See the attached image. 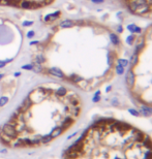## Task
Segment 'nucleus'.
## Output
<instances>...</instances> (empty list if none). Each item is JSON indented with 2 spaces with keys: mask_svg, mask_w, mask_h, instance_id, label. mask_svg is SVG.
I'll return each instance as SVG.
<instances>
[{
  "mask_svg": "<svg viewBox=\"0 0 152 159\" xmlns=\"http://www.w3.org/2000/svg\"><path fill=\"white\" fill-rule=\"evenodd\" d=\"M52 94V90L51 89H47L44 87H39L35 89L34 91H32L29 95V98L33 103H39L41 102L45 98H47L48 96H50Z\"/></svg>",
  "mask_w": 152,
  "mask_h": 159,
  "instance_id": "obj_1",
  "label": "nucleus"
},
{
  "mask_svg": "<svg viewBox=\"0 0 152 159\" xmlns=\"http://www.w3.org/2000/svg\"><path fill=\"white\" fill-rule=\"evenodd\" d=\"M0 132H2L4 134H6L7 136L11 137L12 140H15L18 137V132H17V130H16V127H13L11 125H9L8 123H5L4 125L2 126V129L0 130Z\"/></svg>",
  "mask_w": 152,
  "mask_h": 159,
  "instance_id": "obj_2",
  "label": "nucleus"
},
{
  "mask_svg": "<svg viewBox=\"0 0 152 159\" xmlns=\"http://www.w3.org/2000/svg\"><path fill=\"white\" fill-rule=\"evenodd\" d=\"M43 6V3L32 1V0H23L20 2V7L23 9H33V8H38Z\"/></svg>",
  "mask_w": 152,
  "mask_h": 159,
  "instance_id": "obj_3",
  "label": "nucleus"
},
{
  "mask_svg": "<svg viewBox=\"0 0 152 159\" xmlns=\"http://www.w3.org/2000/svg\"><path fill=\"white\" fill-rule=\"evenodd\" d=\"M48 72H49L50 74L54 75V77H56V78H60V79H64L65 78V75L64 73L62 72L61 69H59L58 67H51L48 69Z\"/></svg>",
  "mask_w": 152,
  "mask_h": 159,
  "instance_id": "obj_4",
  "label": "nucleus"
},
{
  "mask_svg": "<svg viewBox=\"0 0 152 159\" xmlns=\"http://www.w3.org/2000/svg\"><path fill=\"white\" fill-rule=\"evenodd\" d=\"M150 10V6L147 3H144L141 5H138V7L135 11V13H138V15H143V13H146Z\"/></svg>",
  "mask_w": 152,
  "mask_h": 159,
  "instance_id": "obj_5",
  "label": "nucleus"
},
{
  "mask_svg": "<svg viewBox=\"0 0 152 159\" xmlns=\"http://www.w3.org/2000/svg\"><path fill=\"white\" fill-rule=\"evenodd\" d=\"M126 84L129 88H133L134 84H135V77H134V73L132 71H128L126 74Z\"/></svg>",
  "mask_w": 152,
  "mask_h": 159,
  "instance_id": "obj_6",
  "label": "nucleus"
},
{
  "mask_svg": "<svg viewBox=\"0 0 152 159\" xmlns=\"http://www.w3.org/2000/svg\"><path fill=\"white\" fill-rule=\"evenodd\" d=\"M75 24H76V22L73 20H64L59 24V26L61 27V28H71V27H73Z\"/></svg>",
  "mask_w": 152,
  "mask_h": 159,
  "instance_id": "obj_7",
  "label": "nucleus"
},
{
  "mask_svg": "<svg viewBox=\"0 0 152 159\" xmlns=\"http://www.w3.org/2000/svg\"><path fill=\"white\" fill-rule=\"evenodd\" d=\"M0 141H1V143H3L4 145H11L12 143V139L9 136H7L6 134L2 133V132H0Z\"/></svg>",
  "mask_w": 152,
  "mask_h": 159,
  "instance_id": "obj_8",
  "label": "nucleus"
},
{
  "mask_svg": "<svg viewBox=\"0 0 152 159\" xmlns=\"http://www.w3.org/2000/svg\"><path fill=\"white\" fill-rule=\"evenodd\" d=\"M67 94V89L64 88V87H60L56 90V92H55V95L57 96V97H64V96Z\"/></svg>",
  "mask_w": 152,
  "mask_h": 159,
  "instance_id": "obj_9",
  "label": "nucleus"
},
{
  "mask_svg": "<svg viewBox=\"0 0 152 159\" xmlns=\"http://www.w3.org/2000/svg\"><path fill=\"white\" fill-rule=\"evenodd\" d=\"M62 132H63V130L61 129V127L60 126H57V127H55L52 131H51V136L53 137V139H55V137H57V136H59Z\"/></svg>",
  "mask_w": 152,
  "mask_h": 159,
  "instance_id": "obj_10",
  "label": "nucleus"
},
{
  "mask_svg": "<svg viewBox=\"0 0 152 159\" xmlns=\"http://www.w3.org/2000/svg\"><path fill=\"white\" fill-rule=\"evenodd\" d=\"M41 140H43V135H40V134L34 135L32 139H31V141H32V143H33L34 146H36V145L41 144Z\"/></svg>",
  "mask_w": 152,
  "mask_h": 159,
  "instance_id": "obj_11",
  "label": "nucleus"
},
{
  "mask_svg": "<svg viewBox=\"0 0 152 159\" xmlns=\"http://www.w3.org/2000/svg\"><path fill=\"white\" fill-rule=\"evenodd\" d=\"M70 80H71V82L75 83V84H78V83L82 80V78L79 77V75H77V74H72L70 77Z\"/></svg>",
  "mask_w": 152,
  "mask_h": 159,
  "instance_id": "obj_12",
  "label": "nucleus"
},
{
  "mask_svg": "<svg viewBox=\"0 0 152 159\" xmlns=\"http://www.w3.org/2000/svg\"><path fill=\"white\" fill-rule=\"evenodd\" d=\"M142 113L145 116H150V115H152V108H150L148 106H143L142 107Z\"/></svg>",
  "mask_w": 152,
  "mask_h": 159,
  "instance_id": "obj_13",
  "label": "nucleus"
},
{
  "mask_svg": "<svg viewBox=\"0 0 152 159\" xmlns=\"http://www.w3.org/2000/svg\"><path fill=\"white\" fill-rule=\"evenodd\" d=\"M53 140V137L51 136V134H47L43 136V140H41V144H48Z\"/></svg>",
  "mask_w": 152,
  "mask_h": 159,
  "instance_id": "obj_14",
  "label": "nucleus"
},
{
  "mask_svg": "<svg viewBox=\"0 0 152 159\" xmlns=\"http://www.w3.org/2000/svg\"><path fill=\"white\" fill-rule=\"evenodd\" d=\"M77 85H78L80 88H82V89H86V88L88 87V82H87V81H84V80L82 79Z\"/></svg>",
  "mask_w": 152,
  "mask_h": 159,
  "instance_id": "obj_15",
  "label": "nucleus"
},
{
  "mask_svg": "<svg viewBox=\"0 0 152 159\" xmlns=\"http://www.w3.org/2000/svg\"><path fill=\"white\" fill-rule=\"evenodd\" d=\"M7 102H8V97H6V96L0 97V106H4Z\"/></svg>",
  "mask_w": 152,
  "mask_h": 159,
  "instance_id": "obj_16",
  "label": "nucleus"
},
{
  "mask_svg": "<svg viewBox=\"0 0 152 159\" xmlns=\"http://www.w3.org/2000/svg\"><path fill=\"white\" fill-rule=\"evenodd\" d=\"M35 59L39 62L40 64H44L46 62V58H45L44 55H37V56H35Z\"/></svg>",
  "mask_w": 152,
  "mask_h": 159,
  "instance_id": "obj_17",
  "label": "nucleus"
},
{
  "mask_svg": "<svg viewBox=\"0 0 152 159\" xmlns=\"http://www.w3.org/2000/svg\"><path fill=\"white\" fill-rule=\"evenodd\" d=\"M138 63V55L137 54H134L132 58H130V64H133V65H136Z\"/></svg>",
  "mask_w": 152,
  "mask_h": 159,
  "instance_id": "obj_18",
  "label": "nucleus"
},
{
  "mask_svg": "<svg viewBox=\"0 0 152 159\" xmlns=\"http://www.w3.org/2000/svg\"><path fill=\"white\" fill-rule=\"evenodd\" d=\"M60 11L59 10H57V11H55L54 13H50L51 15V21H54V20H56L57 18H59V16H60Z\"/></svg>",
  "mask_w": 152,
  "mask_h": 159,
  "instance_id": "obj_19",
  "label": "nucleus"
},
{
  "mask_svg": "<svg viewBox=\"0 0 152 159\" xmlns=\"http://www.w3.org/2000/svg\"><path fill=\"white\" fill-rule=\"evenodd\" d=\"M12 61V59H6V60H0V68H2V67H4L7 63H9V62H11Z\"/></svg>",
  "mask_w": 152,
  "mask_h": 159,
  "instance_id": "obj_20",
  "label": "nucleus"
},
{
  "mask_svg": "<svg viewBox=\"0 0 152 159\" xmlns=\"http://www.w3.org/2000/svg\"><path fill=\"white\" fill-rule=\"evenodd\" d=\"M111 39L113 41V44H115V45L119 44V39H118V37L116 36V34H111Z\"/></svg>",
  "mask_w": 152,
  "mask_h": 159,
  "instance_id": "obj_21",
  "label": "nucleus"
},
{
  "mask_svg": "<svg viewBox=\"0 0 152 159\" xmlns=\"http://www.w3.org/2000/svg\"><path fill=\"white\" fill-rule=\"evenodd\" d=\"M116 71H117V73L121 74V73L124 71V67H123L121 64H118V65H117V67H116Z\"/></svg>",
  "mask_w": 152,
  "mask_h": 159,
  "instance_id": "obj_22",
  "label": "nucleus"
},
{
  "mask_svg": "<svg viewBox=\"0 0 152 159\" xmlns=\"http://www.w3.org/2000/svg\"><path fill=\"white\" fill-rule=\"evenodd\" d=\"M34 35H35V32H34L33 30H30V31H28V32H27V34H26L27 38H32Z\"/></svg>",
  "mask_w": 152,
  "mask_h": 159,
  "instance_id": "obj_23",
  "label": "nucleus"
},
{
  "mask_svg": "<svg viewBox=\"0 0 152 159\" xmlns=\"http://www.w3.org/2000/svg\"><path fill=\"white\" fill-rule=\"evenodd\" d=\"M32 64H26V65H23L22 68L23 69H26V70H32Z\"/></svg>",
  "mask_w": 152,
  "mask_h": 159,
  "instance_id": "obj_24",
  "label": "nucleus"
},
{
  "mask_svg": "<svg viewBox=\"0 0 152 159\" xmlns=\"http://www.w3.org/2000/svg\"><path fill=\"white\" fill-rule=\"evenodd\" d=\"M32 25H33L32 21H24V22H23V26L24 27H28V26H32Z\"/></svg>",
  "mask_w": 152,
  "mask_h": 159,
  "instance_id": "obj_25",
  "label": "nucleus"
},
{
  "mask_svg": "<svg viewBox=\"0 0 152 159\" xmlns=\"http://www.w3.org/2000/svg\"><path fill=\"white\" fill-rule=\"evenodd\" d=\"M119 64H121V65L124 67V66H126V65L128 64V61L125 60V59H121V60H119Z\"/></svg>",
  "mask_w": 152,
  "mask_h": 159,
  "instance_id": "obj_26",
  "label": "nucleus"
},
{
  "mask_svg": "<svg viewBox=\"0 0 152 159\" xmlns=\"http://www.w3.org/2000/svg\"><path fill=\"white\" fill-rule=\"evenodd\" d=\"M108 63H109L110 66L113 64V59H112V56H111V55H109V56H108Z\"/></svg>",
  "mask_w": 152,
  "mask_h": 159,
  "instance_id": "obj_27",
  "label": "nucleus"
},
{
  "mask_svg": "<svg viewBox=\"0 0 152 159\" xmlns=\"http://www.w3.org/2000/svg\"><path fill=\"white\" fill-rule=\"evenodd\" d=\"M44 20H45V22H50L51 21V15H47Z\"/></svg>",
  "mask_w": 152,
  "mask_h": 159,
  "instance_id": "obj_28",
  "label": "nucleus"
},
{
  "mask_svg": "<svg viewBox=\"0 0 152 159\" xmlns=\"http://www.w3.org/2000/svg\"><path fill=\"white\" fill-rule=\"evenodd\" d=\"M51 2H53V0H43V4H45V5L50 4Z\"/></svg>",
  "mask_w": 152,
  "mask_h": 159,
  "instance_id": "obj_29",
  "label": "nucleus"
},
{
  "mask_svg": "<svg viewBox=\"0 0 152 159\" xmlns=\"http://www.w3.org/2000/svg\"><path fill=\"white\" fill-rule=\"evenodd\" d=\"M129 112L132 113L133 115H135V116H138V115H139V113H138L137 110H135V109H129Z\"/></svg>",
  "mask_w": 152,
  "mask_h": 159,
  "instance_id": "obj_30",
  "label": "nucleus"
},
{
  "mask_svg": "<svg viewBox=\"0 0 152 159\" xmlns=\"http://www.w3.org/2000/svg\"><path fill=\"white\" fill-rule=\"evenodd\" d=\"M39 44V41H37V40H34V41H30V46H33V45H38Z\"/></svg>",
  "mask_w": 152,
  "mask_h": 159,
  "instance_id": "obj_31",
  "label": "nucleus"
},
{
  "mask_svg": "<svg viewBox=\"0 0 152 159\" xmlns=\"http://www.w3.org/2000/svg\"><path fill=\"white\" fill-rule=\"evenodd\" d=\"M91 1L94 3H101V2H103V0H91Z\"/></svg>",
  "mask_w": 152,
  "mask_h": 159,
  "instance_id": "obj_32",
  "label": "nucleus"
},
{
  "mask_svg": "<svg viewBox=\"0 0 152 159\" xmlns=\"http://www.w3.org/2000/svg\"><path fill=\"white\" fill-rule=\"evenodd\" d=\"M133 38H134V36H130V37H128V44H133Z\"/></svg>",
  "mask_w": 152,
  "mask_h": 159,
  "instance_id": "obj_33",
  "label": "nucleus"
},
{
  "mask_svg": "<svg viewBox=\"0 0 152 159\" xmlns=\"http://www.w3.org/2000/svg\"><path fill=\"white\" fill-rule=\"evenodd\" d=\"M6 152H7V150H6V149H0V153H3V154H5Z\"/></svg>",
  "mask_w": 152,
  "mask_h": 159,
  "instance_id": "obj_34",
  "label": "nucleus"
},
{
  "mask_svg": "<svg viewBox=\"0 0 152 159\" xmlns=\"http://www.w3.org/2000/svg\"><path fill=\"white\" fill-rule=\"evenodd\" d=\"M13 75H15V77H19V75H21V72H20V71H17V72L13 73Z\"/></svg>",
  "mask_w": 152,
  "mask_h": 159,
  "instance_id": "obj_35",
  "label": "nucleus"
},
{
  "mask_svg": "<svg viewBox=\"0 0 152 159\" xmlns=\"http://www.w3.org/2000/svg\"><path fill=\"white\" fill-rule=\"evenodd\" d=\"M2 78H3V74H2V73H0V81L2 80Z\"/></svg>",
  "mask_w": 152,
  "mask_h": 159,
  "instance_id": "obj_36",
  "label": "nucleus"
},
{
  "mask_svg": "<svg viewBox=\"0 0 152 159\" xmlns=\"http://www.w3.org/2000/svg\"><path fill=\"white\" fill-rule=\"evenodd\" d=\"M118 30H119V32H121L122 31V27H118Z\"/></svg>",
  "mask_w": 152,
  "mask_h": 159,
  "instance_id": "obj_37",
  "label": "nucleus"
},
{
  "mask_svg": "<svg viewBox=\"0 0 152 159\" xmlns=\"http://www.w3.org/2000/svg\"><path fill=\"white\" fill-rule=\"evenodd\" d=\"M8 1H12V0H8Z\"/></svg>",
  "mask_w": 152,
  "mask_h": 159,
  "instance_id": "obj_38",
  "label": "nucleus"
}]
</instances>
